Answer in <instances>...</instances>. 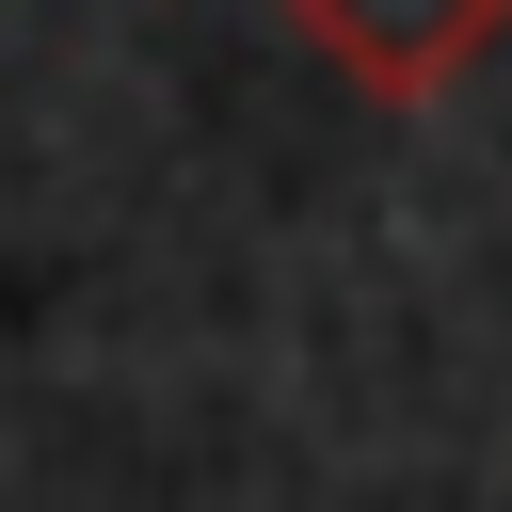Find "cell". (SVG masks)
I'll use <instances>...</instances> for the list:
<instances>
[{"instance_id":"1","label":"cell","mask_w":512,"mask_h":512,"mask_svg":"<svg viewBox=\"0 0 512 512\" xmlns=\"http://www.w3.org/2000/svg\"><path fill=\"white\" fill-rule=\"evenodd\" d=\"M288 32L352 80V96H448V80H480L496 48H512V0H288Z\"/></svg>"}]
</instances>
